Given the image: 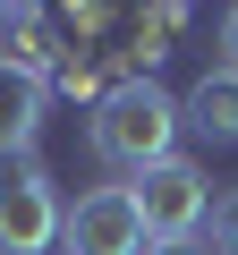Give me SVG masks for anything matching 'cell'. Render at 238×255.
<instances>
[{
    "label": "cell",
    "instance_id": "obj_1",
    "mask_svg": "<svg viewBox=\"0 0 238 255\" xmlns=\"http://www.w3.org/2000/svg\"><path fill=\"white\" fill-rule=\"evenodd\" d=\"M179 128H187V111L153 85V77H136V85H111L102 102H94V162L102 170H119V179H145V170H162V162H179Z\"/></svg>",
    "mask_w": 238,
    "mask_h": 255
},
{
    "label": "cell",
    "instance_id": "obj_2",
    "mask_svg": "<svg viewBox=\"0 0 238 255\" xmlns=\"http://www.w3.org/2000/svg\"><path fill=\"white\" fill-rule=\"evenodd\" d=\"M60 187L43 170V153H0V255H43L60 247Z\"/></svg>",
    "mask_w": 238,
    "mask_h": 255
},
{
    "label": "cell",
    "instance_id": "obj_3",
    "mask_svg": "<svg viewBox=\"0 0 238 255\" xmlns=\"http://www.w3.org/2000/svg\"><path fill=\"white\" fill-rule=\"evenodd\" d=\"M128 196H136V213H145V238L153 247H179V238H196V221L213 213V179L179 153V162H162V170H145V179H128Z\"/></svg>",
    "mask_w": 238,
    "mask_h": 255
},
{
    "label": "cell",
    "instance_id": "obj_4",
    "mask_svg": "<svg viewBox=\"0 0 238 255\" xmlns=\"http://www.w3.org/2000/svg\"><path fill=\"white\" fill-rule=\"evenodd\" d=\"M60 247L68 255H145L153 238H145V213L128 187H85L60 221Z\"/></svg>",
    "mask_w": 238,
    "mask_h": 255
},
{
    "label": "cell",
    "instance_id": "obj_5",
    "mask_svg": "<svg viewBox=\"0 0 238 255\" xmlns=\"http://www.w3.org/2000/svg\"><path fill=\"white\" fill-rule=\"evenodd\" d=\"M0 60H9L17 77H34V85H51L77 51H68V34L51 26V9H0Z\"/></svg>",
    "mask_w": 238,
    "mask_h": 255
},
{
    "label": "cell",
    "instance_id": "obj_6",
    "mask_svg": "<svg viewBox=\"0 0 238 255\" xmlns=\"http://www.w3.org/2000/svg\"><path fill=\"white\" fill-rule=\"evenodd\" d=\"M43 111H51V85H34V77H17L0 60V153H34Z\"/></svg>",
    "mask_w": 238,
    "mask_h": 255
},
{
    "label": "cell",
    "instance_id": "obj_7",
    "mask_svg": "<svg viewBox=\"0 0 238 255\" xmlns=\"http://www.w3.org/2000/svg\"><path fill=\"white\" fill-rule=\"evenodd\" d=\"M179 111H187V128H196V136L238 145V68H204V77H196V94H187Z\"/></svg>",
    "mask_w": 238,
    "mask_h": 255
},
{
    "label": "cell",
    "instance_id": "obj_8",
    "mask_svg": "<svg viewBox=\"0 0 238 255\" xmlns=\"http://www.w3.org/2000/svg\"><path fill=\"white\" fill-rule=\"evenodd\" d=\"M51 94H60V102H102V94H111V85H102V68H94V60H85V51H77V60H68V68H60V77H51Z\"/></svg>",
    "mask_w": 238,
    "mask_h": 255
},
{
    "label": "cell",
    "instance_id": "obj_9",
    "mask_svg": "<svg viewBox=\"0 0 238 255\" xmlns=\"http://www.w3.org/2000/svg\"><path fill=\"white\" fill-rule=\"evenodd\" d=\"M51 26H60L68 51H77V43H102V34H111V9H94V0H85V9H51Z\"/></svg>",
    "mask_w": 238,
    "mask_h": 255
},
{
    "label": "cell",
    "instance_id": "obj_10",
    "mask_svg": "<svg viewBox=\"0 0 238 255\" xmlns=\"http://www.w3.org/2000/svg\"><path fill=\"white\" fill-rule=\"evenodd\" d=\"M213 255H238V187L213 204Z\"/></svg>",
    "mask_w": 238,
    "mask_h": 255
},
{
    "label": "cell",
    "instance_id": "obj_11",
    "mask_svg": "<svg viewBox=\"0 0 238 255\" xmlns=\"http://www.w3.org/2000/svg\"><path fill=\"white\" fill-rule=\"evenodd\" d=\"M221 68H238V9L221 17Z\"/></svg>",
    "mask_w": 238,
    "mask_h": 255
},
{
    "label": "cell",
    "instance_id": "obj_12",
    "mask_svg": "<svg viewBox=\"0 0 238 255\" xmlns=\"http://www.w3.org/2000/svg\"><path fill=\"white\" fill-rule=\"evenodd\" d=\"M145 255H213V247H196V238H179V247H145Z\"/></svg>",
    "mask_w": 238,
    "mask_h": 255
}]
</instances>
